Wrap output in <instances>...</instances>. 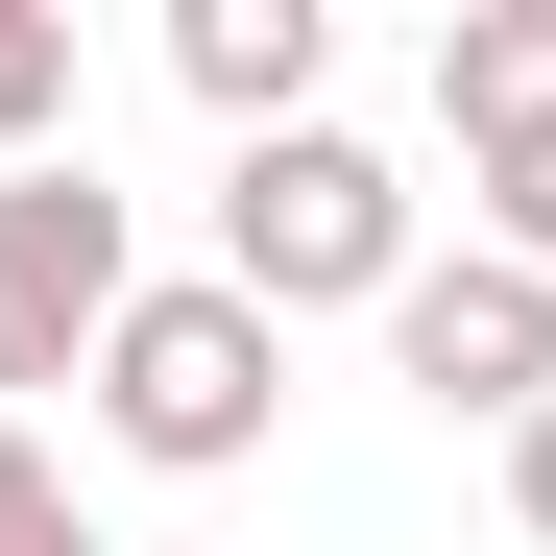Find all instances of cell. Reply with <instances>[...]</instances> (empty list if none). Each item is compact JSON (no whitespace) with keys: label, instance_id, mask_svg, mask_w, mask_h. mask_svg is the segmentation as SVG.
Wrapping results in <instances>:
<instances>
[{"label":"cell","instance_id":"cell-1","mask_svg":"<svg viewBox=\"0 0 556 556\" xmlns=\"http://www.w3.org/2000/svg\"><path fill=\"white\" fill-rule=\"evenodd\" d=\"M218 291H242V315H388V291H412V169L339 146V122L242 146V169H218Z\"/></svg>","mask_w":556,"mask_h":556},{"label":"cell","instance_id":"cell-2","mask_svg":"<svg viewBox=\"0 0 556 556\" xmlns=\"http://www.w3.org/2000/svg\"><path fill=\"white\" fill-rule=\"evenodd\" d=\"M266 412H291V315H242L218 266H194V291H122V339H98V435H122V459L242 484Z\"/></svg>","mask_w":556,"mask_h":556},{"label":"cell","instance_id":"cell-3","mask_svg":"<svg viewBox=\"0 0 556 556\" xmlns=\"http://www.w3.org/2000/svg\"><path fill=\"white\" fill-rule=\"evenodd\" d=\"M122 291H146V266H122V194H98V169H0V388H73V363H98L122 339Z\"/></svg>","mask_w":556,"mask_h":556},{"label":"cell","instance_id":"cell-4","mask_svg":"<svg viewBox=\"0 0 556 556\" xmlns=\"http://www.w3.org/2000/svg\"><path fill=\"white\" fill-rule=\"evenodd\" d=\"M388 363L435 412H484V435H532L556 412V266H508V242H459V266H412L388 291Z\"/></svg>","mask_w":556,"mask_h":556},{"label":"cell","instance_id":"cell-5","mask_svg":"<svg viewBox=\"0 0 556 556\" xmlns=\"http://www.w3.org/2000/svg\"><path fill=\"white\" fill-rule=\"evenodd\" d=\"M315 49H339L315 0H169V73H194L242 146H291V122H315Z\"/></svg>","mask_w":556,"mask_h":556},{"label":"cell","instance_id":"cell-6","mask_svg":"<svg viewBox=\"0 0 556 556\" xmlns=\"http://www.w3.org/2000/svg\"><path fill=\"white\" fill-rule=\"evenodd\" d=\"M435 122H459V169L556 122V0H459V25H435Z\"/></svg>","mask_w":556,"mask_h":556},{"label":"cell","instance_id":"cell-7","mask_svg":"<svg viewBox=\"0 0 556 556\" xmlns=\"http://www.w3.org/2000/svg\"><path fill=\"white\" fill-rule=\"evenodd\" d=\"M49 122H73V25L0 0V169H49Z\"/></svg>","mask_w":556,"mask_h":556},{"label":"cell","instance_id":"cell-8","mask_svg":"<svg viewBox=\"0 0 556 556\" xmlns=\"http://www.w3.org/2000/svg\"><path fill=\"white\" fill-rule=\"evenodd\" d=\"M484 242H508V266H556V122H532V146H484Z\"/></svg>","mask_w":556,"mask_h":556},{"label":"cell","instance_id":"cell-9","mask_svg":"<svg viewBox=\"0 0 556 556\" xmlns=\"http://www.w3.org/2000/svg\"><path fill=\"white\" fill-rule=\"evenodd\" d=\"M0 556H98V532H73V484L25 459V412H0Z\"/></svg>","mask_w":556,"mask_h":556},{"label":"cell","instance_id":"cell-10","mask_svg":"<svg viewBox=\"0 0 556 556\" xmlns=\"http://www.w3.org/2000/svg\"><path fill=\"white\" fill-rule=\"evenodd\" d=\"M508 532H532V556H556V412H532V435H508Z\"/></svg>","mask_w":556,"mask_h":556}]
</instances>
